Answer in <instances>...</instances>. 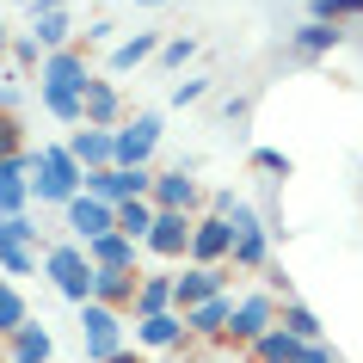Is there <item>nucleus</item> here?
<instances>
[{"label":"nucleus","instance_id":"6e6552de","mask_svg":"<svg viewBox=\"0 0 363 363\" xmlns=\"http://www.w3.org/2000/svg\"><path fill=\"white\" fill-rule=\"evenodd\" d=\"M277 326V296L271 289H259V296H240L234 302V314H228V333H222V345H240L247 351L259 333H271Z\"/></svg>","mask_w":363,"mask_h":363},{"label":"nucleus","instance_id":"c9c22d12","mask_svg":"<svg viewBox=\"0 0 363 363\" xmlns=\"http://www.w3.org/2000/svg\"><path fill=\"white\" fill-rule=\"evenodd\" d=\"M191 56H197V38H167L160 43V62H167V68H185Z\"/></svg>","mask_w":363,"mask_h":363},{"label":"nucleus","instance_id":"1a4fd4ad","mask_svg":"<svg viewBox=\"0 0 363 363\" xmlns=\"http://www.w3.org/2000/svg\"><path fill=\"white\" fill-rule=\"evenodd\" d=\"M228 277H234V265H191V271H172V314H185V308L210 302V296H228Z\"/></svg>","mask_w":363,"mask_h":363},{"label":"nucleus","instance_id":"ddd939ff","mask_svg":"<svg viewBox=\"0 0 363 363\" xmlns=\"http://www.w3.org/2000/svg\"><path fill=\"white\" fill-rule=\"evenodd\" d=\"M228 216H191V265H228Z\"/></svg>","mask_w":363,"mask_h":363},{"label":"nucleus","instance_id":"ea45409f","mask_svg":"<svg viewBox=\"0 0 363 363\" xmlns=\"http://www.w3.org/2000/svg\"><path fill=\"white\" fill-rule=\"evenodd\" d=\"M6 43H13V31H6V19H0V62H6Z\"/></svg>","mask_w":363,"mask_h":363},{"label":"nucleus","instance_id":"7c9ffc66","mask_svg":"<svg viewBox=\"0 0 363 363\" xmlns=\"http://www.w3.org/2000/svg\"><path fill=\"white\" fill-rule=\"evenodd\" d=\"M25 148H31V142H25V123H19V111H0V160H19Z\"/></svg>","mask_w":363,"mask_h":363},{"label":"nucleus","instance_id":"4468645a","mask_svg":"<svg viewBox=\"0 0 363 363\" xmlns=\"http://www.w3.org/2000/svg\"><path fill=\"white\" fill-rule=\"evenodd\" d=\"M31 38H38L43 56L74 43V19H68V6H62V0H31Z\"/></svg>","mask_w":363,"mask_h":363},{"label":"nucleus","instance_id":"473e14b6","mask_svg":"<svg viewBox=\"0 0 363 363\" xmlns=\"http://www.w3.org/2000/svg\"><path fill=\"white\" fill-rule=\"evenodd\" d=\"M252 172H271V179H289V172H296V160H289L284 148H252Z\"/></svg>","mask_w":363,"mask_h":363},{"label":"nucleus","instance_id":"f704fd0d","mask_svg":"<svg viewBox=\"0 0 363 363\" xmlns=\"http://www.w3.org/2000/svg\"><path fill=\"white\" fill-rule=\"evenodd\" d=\"M38 271V252L25 247H0V277H31Z\"/></svg>","mask_w":363,"mask_h":363},{"label":"nucleus","instance_id":"c756f323","mask_svg":"<svg viewBox=\"0 0 363 363\" xmlns=\"http://www.w3.org/2000/svg\"><path fill=\"white\" fill-rule=\"evenodd\" d=\"M0 247L38 252V222H31V216H0Z\"/></svg>","mask_w":363,"mask_h":363},{"label":"nucleus","instance_id":"f3484780","mask_svg":"<svg viewBox=\"0 0 363 363\" xmlns=\"http://www.w3.org/2000/svg\"><path fill=\"white\" fill-rule=\"evenodd\" d=\"M135 259H142V247L123 240V234H99V240H86V265H93V271H142Z\"/></svg>","mask_w":363,"mask_h":363},{"label":"nucleus","instance_id":"79ce46f5","mask_svg":"<svg viewBox=\"0 0 363 363\" xmlns=\"http://www.w3.org/2000/svg\"><path fill=\"white\" fill-rule=\"evenodd\" d=\"M19 6H31V0H19Z\"/></svg>","mask_w":363,"mask_h":363},{"label":"nucleus","instance_id":"20e7f679","mask_svg":"<svg viewBox=\"0 0 363 363\" xmlns=\"http://www.w3.org/2000/svg\"><path fill=\"white\" fill-rule=\"evenodd\" d=\"M160 148V111H135L111 130V167H148Z\"/></svg>","mask_w":363,"mask_h":363},{"label":"nucleus","instance_id":"bb28decb","mask_svg":"<svg viewBox=\"0 0 363 363\" xmlns=\"http://www.w3.org/2000/svg\"><path fill=\"white\" fill-rule=\"evenodd\" d=\"M277 326H284L289 339H302V345H320V333H326L320 314H314L308 302H284V308H277Z\"/></svg>","mask_w":363,"mask_h":363},{"label":"nucleus","instance_id":"dca6fc26","mask_svg":"<svg viewBox=\"0 0 363 363\" xmlns=\"http://www.w3.org/2000/svg\"><path fill=\"white\" fill-rule=\"evenodd\" d=\"M130 314L148 320V314H172V271H142L130 296Z\"/></svg>","mask_w":363,"mask_h":363},{"label":"nucleus","instance_id":"4c0bfd02","mask_svg":"<svg viewBox=\"0 0 363 363\" xmlns=\"http://www.w3.org/2000/svg\"><path fill=\"white\" fill-rule=\"evenodd\" d=\"M296 363H339V357H333V351H326V339H320V345H302V357H296Z\"/></svg>","mask_w":363,"mask_h":363},{"label":"nucleus","instance_id":"4be33fe9","mask_svg":"<svg viewBox=\"0 0 363 363\" xmlns=\"http://www.w3.org/2000/svg\"><path fill=\"white\" fill-rule=\"evenodd\" d=\"M62 148L74 154V167H80V172H99V167H111V130H86V123H80V130L68 135Z\"/></svg>","mask_w":363,"mask_h":363},{"label":"nucleus","instance_id":"a211bd4d","mask_svg":"<svg viewBox=\"0 0 363 363\" xmlns=\"http://www.w3.org/2000/svg\"><path fill=\"white\" fill-rule=\"evenodd\" d=\"M25 154L19 160H0V216H25L31 210V167H25Z\"/></svg>","mask_w":363,"mask_h":363},{"label":"nucleus","instance_id":"a878e982","mask_svg":"<svg viewBox=\"0 0 363 363\" xmlns=\"http://www.w3.org/2000/svg\"><path fill=\"white\" fill-rule=\"evenodd\" d=\"M148 222H154V203H148V197H130V203H117V210H111V234L135 240V247H142V234H148Z\"/></svg>","mask_w":363,"mask_h":363},{"label":"nucleus","instance_id":"b1692460","mask_svg":"<svg viewBox=\"0 0 363 363\" xmlns=\"http://www.w3.org/2000/svg\"><path fill=\"white\" fill-rule=\"evenodd\" d=\"M247 357L252 363H296L302 357V339H289L284 326H271V333H259V339L247 345Z\"/></svg>","mask_w":363,"mask_h":363},{"label":"nucleus","instance_id":"2f4dec72","mask_svg":"<svg viewBox=\"0 0 363 363\" xmlns=\"http://www.w3.org/2000/svg\"><path fill=\"white\" fill-rule=\"evenodd\" d=\"M6 56H13V68H43V50H38V38H31V31H13Z\"/></svg>","mask_w":363,"mask_h":363},{"label":"nucleus","instance_id":"423d86ee","mask_svg":"<svg viewBox=\"0 0 363 363\" xmlns=\"http://www.w3.org/2000/svg\"><path fill=\"white\" fill-rule=\"evenodd\" d=\"M86 80H93V62H86V50H80V43L50 50V56H43V68H38V86H43V93L80 99V93H86Z\"/></svg>","mask_w":363,"mask_h":363},{"label":"nucleus","instance_id":"9d476101","mask_svg":"<svg viewBox=\"0 0 363 363\" xmlns=\"http://www.w3.org/2000/svg\"><path fill=\"white\" fill-rule=\"evenodd\" d=\"M148 203L154 210H179V216H197V203H203V185H197L185 167H167V172H154V185H148Z\"/></svg>","mask_w":363,"mask_h":363},{"label":"nucleus","instance_id":"412c9836","mask_svg":"<svg viewBox=\"0 0 363 363\" xmlns=\"http://www.w3.org/2000/svg\"><path fill=\"white\" fill-rule=\"evenodd\" d=\"M135 345L142 351H179L185 345V314H148V320H135Z\"/></svg>","mask_w":363,"mask_h":363},{"label":"nucleus","instance_id":"f03ea898","mask_svg":"<svg viewBox=\"0 0 363 363\" xmlns=\"http://www.w3.org/2000/svg\"><path fill=\"white\" fill-rule=\"evenodd\" d=\"M228 265H240V271H265L271 265V228L259 222V210H252L247 197L228 210Z\"/></svg>","mask_w":363,"mask_h":363},{"label":"nucleus","instance_id":"a19ab883","mask_svg":"<svg viewBox=\"0 0 363 363\" xmlns=\"http://www.w3.org/2000/svg\"><path fill=\"white\" fill-rule=\"evenodd\" d=\"M135 6H167V0H135Z\"/></svg>","mask_w":363,"mask_h":363},{"label":"nucleus","instance_id":"9b49d317","mask_svg":"<svg viewBox=\"0 0 363 363\" xmlns=\"http://www.w3.org/2000/svg\"><path fill=\"white\" fill-rule=\"evenodd\" d=\"M142 252H154V259H185V252H191V216L154 210L148 234H142Z\"/></svg>","mask_w":363,"mask_h":363},{"label":"nucleus","instance_id":"6ab92c4d","mask_svg":"<svg viewBox=\"0 0 363 363\" xmlns=\"http://www.w3.org/2000/svg\"><path fill=\"white\" fill-rule=\"evenodd\" d=\"M234 314V296H210V302L185 308V339H222Z\"/></svg>","mask_w":363,"mask_h":363},{"label":"nucleus","instance_id":"0eeeda50","mask_svg":"<svg viewBox=\"0 0 363 363\" xmlns=\"http://www.w3.org/2000/svg\"><path fill=\"white\" fill-rule=\"evenodd\" d=\"M148 185H154V167H99V172H86L80 191L117 210V203H130V197H148Z\"/></svg>","mask_w":363,"mask_h":363},{"label":"nucleus","instance_id":"c85d7f7f","mask_svg":"<svg viewBox=\"0 0 363 363\" xmlns=\"http://www.w3.org/2000/svg\"><path fill=\"white\" fill-rule=\"evenodd\" d=\"M25 320H31V308H25V296H19V284H6V277H0V345L13 339V333H19Z\"/></svg>","mask_w":363,"mask_h":363},{"label":"nucleus","instance_id":"e433bc0d","mask_svg":"<svg viewBox=\"0 0 363 363\" xmlns=\"http://www.w3.org/2000/svg\"><path fill=\"white\" fill-rule=\"evenodd\" d=\"M203 93H210V80H179V86H172V105H197V99H203Z\"/></svg>","mask_w":363,"mask_h":363},{"label":"nucleus","instance_id":"7ed1b4c3","mask_svg":"<svg viewBox=\"0 0 363 363\" xmlns=\"http://www.w3.org/2000/svg\"><path fill=\"white\" fill-rule=\"evenodd\" d=\"M43 277L56 284V296H68V302H93V265H86V247L80 240H56V247L43 252Z\"/></svg>","mask_w":363,"mask_h":363},{"label":"nucleus","instance_id":"f8f14e48","mask_svg":"<svg viewBox=\"0 0 363 363\" xmlns=\"http://www.w3.org/2000/svg\"><path fill=\"white\" fill-rule=\"evenodd\" d=\"M80 123H86V130H117V123H123V86L105 80V74H93L86 93H80Z\"/></svg>","mask_w":363,"mask_h":363},{"label":"nucleus","instance_id":"39448f33","mask_svg":"<svg viewBox=\"0 0 363 363\" xmlns=\"http://www.w3.org/2000/svg\"><path fill=\"white\" fill-rule=\"evenodd\" d=\"M80 345H86V363H105V357H117L123 351V314L117 308H105V302H80Z\"/></svg>","mask_w":363,"mask_h":363},{"label":"nucleus","instance_id":"58836bf2","mask_svg":"<svg viewBox=\"0 0 363 363\" xmlns=\"http://www.w3.org/2000/svg\"><path fill=\"white\" fill-rule=\"evenodd\" d=\"M105 363H148V357H142V351H130V345H123V351H117V357H105Z\"/></svg>","mask_w":363,"mask_h":363},{"label":"nucleus","instance_id":"5701e85b","mask_svg":"<svg viewBox=\"0 0 363 363\" xmlns=\"http://www.w3.org/2000/svg\"><path fill=\"white\" fill-rule=\"evenodd\" d=\"M135 277L142 271H93V302L117 308V314H130V296H135Z\"/></svg>","mask_w":363,"mask_h":363},{"label":"nucleus","instance_id":"393cba45","mask_svg":"<svg viewBox=\"0 0 363 363\" xmlns=\"http://www.w3.org/2000/svg\"><path fill=\"white\" fill-rule=\"evenodd\" d=\"M289 38H296V50H302V56H333V50L345 43V25H320V19H308V25H296Z\"/></svg>","mask_w":363,"mask_h":363},{"label":"nucleus","instance_id":"72a5a7b5","mask_svg":"<svg viewBox=\"0 0 363 363\" xmlns=\"http://www.w3.org/2000/svg\"><path fill=\"white\" fill-rule=\"evenodd\" d=\"M363 13V0H314V19L320 25H345V19H357Z\"/></svg>","mask_w":363,"mask_h":363},{"label":"nucleus","instance_id":"cd10ccee","mask_svg":"<svg viewBox=\"0 0 363 363\" xmlns=\"http://www.w3.org/2000/svg\"><path fill=\"white\" fill-rule=\"evenodd\" d=\"M148 56H160V38H154V31H135V38H123L111 50V74H130V68H142Z\"/></svg>","mask_w":363,"mask_h":363},{"label":"nucleus","instance_id":"f257e3e1","mask_svg":"<svg viewBox=\"0 0 363 363\" xmlns=\"http://www.w3.org/2000/svg\"><path fill=\"white\" fill-rule=\"evenodd\" d=\"M25 167H31V197L38 203H74L80 185H86V172L74 167V154L62 148V142H38V148L25 154Z\"/></svg>","mask_w":363,"mask_h":363},{"label":"nucleus","instance_id":"2eb2a0df","mask_svg":"<svg viewBox=\"0 0 363 363\" xmlns=\"http://www.w3.org/2000/svg\"><path fill=\"white\" fill-rule=\"evenodd\" d=\"M62 216H68V234H74L80 247L99 240V234H111V203H99V197H86V191H80L74 203H62Z\"/></svg>","mask_w":363,"mask_h":363},{"label":"nucleus","instance_id":"aec40b11","mask_svg":"<svg viewBox=\"0 0 363 363\" xmlns=\"http://www.w3.org/2000/svg\"><path fill=\"white\" fill-rule=\"evenodd\" d=\"M56 357V339H50V326L43 320H25L13 339H6V363H50Z\"/></svg>","mask_w":363,"mask_h":363}]
</instances>
